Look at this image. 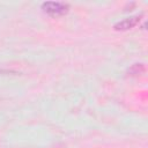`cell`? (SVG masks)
Masks as SVG:
<instances>
[{
    "instance_id": "obj_1",
    "label": "cell",
    "mask_w": 148,
    "mask_h": 148,
    "mask_svg": "<svg viewBox=\"0 0 148 148\" xmlns=\"http://www.w3.org/2000/svg\"><path fill=\"white\" fill-rule=\"evenodd\" d=\"M42 8L44 12L52 14V15H60L68 10V5L65 2H54V1H47L42 5Z\"/></svg>"
},
{
    "instance_id": "obj_2",
    "label": "cell",
    "mask_w": 148,
    "mask_h": 148,
    "mask_svg": "<svg viewBox=\"0 0 148 148\" xmlns=\"http://www.w3.org/2000/svg\"><path fill=\"white\" fill-rule=\"evenodd\" d=\"M141 18V15H135V16H131V17H126L123 21H119L114 24V29L116 30H127L131 29L133 27H135Z\"/></svg>"
},
{
    "instance_id": "obj_3",
    "label": "cell",
    "mask_w": 148,
    "mask_h": 148,
    "mask_svg": "<svg viewBox=\"0 0 148 148\" xmlns=\"http://www.w3.org/2000/svg\"><path fill=\"white\" fill-rule=\"evenodd\" d=\"M142 71H143V66H142L141 64H135V65H133V66L130 68L128 73H131V75H138V74H140Z\"/></svg>"
}]
</instances>
